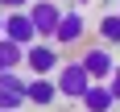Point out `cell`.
Wrapping results in <instances>:
<instances>
[{
  "instance_id": "7a4b0ae2",
  "label": "cell",
  "mask_w": 120,
  "mask_h": 112,
  "mask_svg": "<svg viewBox=\"0 0 120 112\" xmlns=\"http://www.w3.org/2000/svg\"><path fill=\"white\" fill-rule=\"evenodd\" d=\"M62 12L66 8H58L54 0H33V4H29V21H33V29H37V42H54V29H58Z\"/></svg>"
},
{
  "instance_id": "ba28073f",
  "label": "cell",
  "mask_w": 120,
  "mask_h": 112,
  "mask_svg": "<svg viewBox=\"0 0 120 112\" xmlns=\"http://www.w3.org/2000/svg\"><path fill=\"white\" fill-rule=\"evenodd\" d=\"M25 96H29V104H37V108H50V104L58 100V87H54V79L33 75V79H25Z\"/></svg>"
},
{
  "instance_id": "7c38bea8",
  "label": "cell",
  "mask_w": 120,
  "mask_h": 112,
  "mask_svg": "<svg viewBox=\"0 0 120 112\" xmlns=\"http://www.w3.org/2000/svg\"><path fill=\"white\" fill-rule=\"evenodd\" d=\"M108 87H112V96H116V104H120V62H116V71L108 75Z\"/></svg>"
},
{
  "instance_id": "6da1fadb",
  "label": "cell",
  "mask_w": 120,
  "mask_h": 112,
  "mask_svg": "<svg viewBox=\"0 0 120 112\" xmlns=\"http://www.w3.org/2000/svg\"><path fill=\"white\" fill-rule=\"evenodd\" d=\"M54 87H58V96L62 100H83V91L91 87V75L83 71V62L75 58V62H62L58 66V79H54Z\"/></svg>"
},
{
  "instance_id": "9c48e42d",
  "label": "cell",
  "mask_w": 120,
  "mask_h": 112,
  "mask_svg": "<svg viewBox=\"0 0 120 112\" xmlns=\"http://www.w3.org/2000/svg\"><path fill=\"white\" fill-rule=\"evenodd\" d=\"M79 104H83L87 112H112V108H116V96H112L108 83H91V87L83 91V100H79Z\"/></svg>"
},
{
  "instance_id": "52a82bcc",
  "label": "cell",
  "mask_w": 120,
  "mask_h": 112,
  "mask_svg": "<svg viewBox=\"0 0 120 112\" xmlns=\"http://www.w3.org/2000/svg\"><path fill=\"white\" fill-rule=\"evenodd\" d=\"M83 33H87V21H83V12H62V21H58V29H54V46H79L83 42Z\"/></svg>"
},
{
  "instance_id": "8fae6325",
  "label": "cell",
  "mask_w": 120,
  "mask_h": 112,
  "mask_svg": "<svg viewBox=\"0 0 120 112\" xmlns=\"http://www.w3.org/2000/svg\"><path fill=\"white\" fill-rule=\"evenodd\" d=\"M95 33H99V46H120V12H108V17H99Z\"/></svg>"
},
{
  "instance_id": "2e32d148",
  "label": "cell",
  "mask_w": 120,
  "mask_h": 112,
  "mask_svg": "<svg viewBox=\"0 0 120 112\" xmlns=\"http://www.w3.org/2000/svg\"><path fill=\"white\" fill-rule=\"evenodd\" d=\"M0 112H4V108H0Z\"/></svg>"
},
{
  "instance_id": "4fadbf2b",
  "label": "cell",
  "mask_w": 120,
  "mask_h": 112,
  "mask_svg": "<svg viewBox=\"0 0 120 112\" xmlns=\"http://www.w3.org/2000/svg\"><path fill=\"white\" fill-rule=\"evenodd\" d=\"M29 4H33V0H0V8H4V12H17V8H29Z\"/></svg>"
},
{
  "instance_id": "277c9868",
  "label": "cell",
  "mask_w": 120,
  "mask_h": 112,
  "mask_svg": "<svg viewBox=\"0 0 120 112\" xmlns=\"http://www.w3.org/2000/svg\"><path fill=\"white\" fill-rule=\"evenodd\" d=\"M79 62L91 75V83H108V75L116 71V58H112L108 46H87V54H79Z\"/></svg>"
},
{
  "instance_id": "30bf717a",
  "label": "cell",
  "mask_w": 120,
  "mask_h": 112,
  "mask_svg": "<svg viewBox=\"0 0 120 112\" xmlns=\"http://www.w3.org/2000/svg\"><path fill=\"white\" fill-rule=\"evenodd\" d=\"M25 62V46H17V42H8V37H0V75L4 71H17Z\"/></svg>"
},
{
  "instance_id": "3957f363",
  "label": "cell",
  "mask_w": 120,
  "mask_h": 112,
  "mask_svg": "<svg viewBox=\"0 0 120 112\" xmlns=\"http://www.w3.org/2000/svg\"><path fill=\"white\" fill-rule=\"evenodd\" d=\"M25 66L33 75H41V79H50V75L62 66L58 54H54V42H33V46H25Z\"/></svg>"
},
{
  "instance_id": "5b68a950",
  "label": "cell",
  "mask_w": 120,
  "mask_h": 112,
  "mask_svg": "<svg viewBox=\"0 0 120 112\" xmlns=\"http://www.w3.org/2000/svg\"><path fill=\"white\" fill-rule=\"evenodd\" d=\"M4 37L17 42V46H33L37 42V29H33V21H29V8L4 12Z\"/></svg>"
},
{
  "instance_id": "5bb4252c",
  "label": "cell",
  "mask_w": 120,
  "mask_h": 112,
  "mask_svg": "<svg viewBox=\"0 0 120 112\" xmlns=\"http://www.w3.org/2000/svg\"><path fill=\"white\" fill-rule=\"evenodd\" d=\"M0 37H4V8H0Z\"/></svg>"
},
{
  "instance_id": "9a60e30c",
  "label": "cell",
  "mask_w": 120,
  "mask_h": 112,
  "mask_svg": "<svg viewBox=\"0 0 120 112\" xmlns=\"http://www.w3.org/2000/svg\"><path fill=\"white\" fill-rule=\"evenodd\" d=\"M75 4H91V0H75Z\"/></svg>"
},
{
  "instance_id": "8992f818",
  "label": "cell",
  "mask_w": 120,
  "mask_h": 112,
  "mask_svg": "<svg viewBox=\"0 0 120 112\" xmlns=\"http://www.w3.org/2000/svg\"><path fill=\"white\" fill-rule=\"evenodd\" d=\"M21 104H29L25 79H21L17 71H4V75H0V108H4V112H17Z\"/></svg>"
}]
</instances>
